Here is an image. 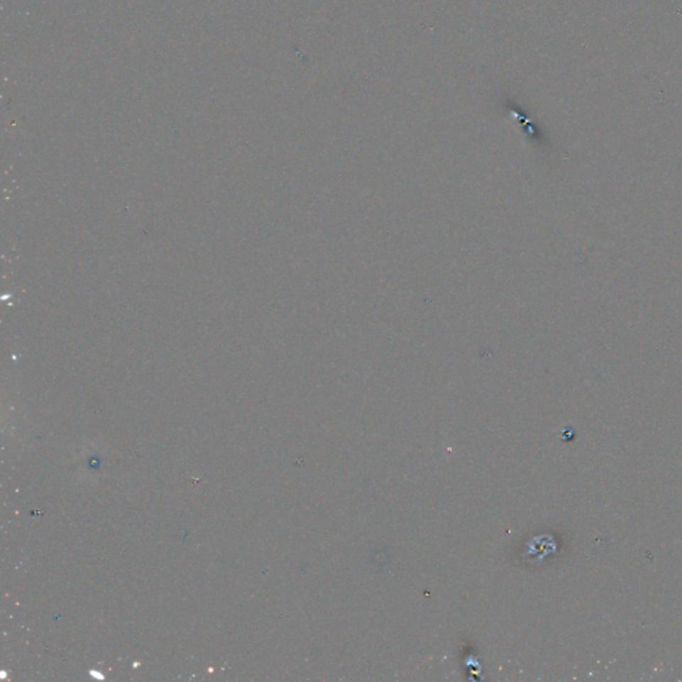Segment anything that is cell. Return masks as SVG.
I'll list each match as a JSON object with an SVG mask.
<instances>
[]
</instances>
